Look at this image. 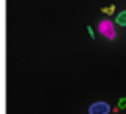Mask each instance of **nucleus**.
I'll return each mask as SVG.
<instances>
[{
    "mask_svg": "<svg viewBox=\"0 0 126 114\" xmlns=\"http://www.w3.org/2000/svg\"><path fill=\"white\" fill-rule=\"evenodd\" d=\"M98 31H100L104 37H108V39H114V37H116L114 22H110V20H100V22H98Z\"/></svg>",
    "mask_w": 126,
    "mask_h": 114,
    "instance_id": "nucleus-1",
    "label": "nucleus"
},
{
    "mask_svg": "<svg viewBox=\"0 0 126 114\" xmlns=\"http://www.w3.org/2000/svg\"><path fill=\"white\" fill-rule=\"evenodd\" d=\"M89 114H110V104L104 100H96L89 106Z\"/></svg>",
    "mask_w": 126,
    "mask_h": 114,
    "instance_id": "nucleus-2",
    "label": "nucleus"
},
{
    "mask_svg": "<svg viewBox=\"0 0 126 114\" xmlns=\"http://www.w3.org/2000/svg\"><path fill=\"white\" fill-rule=\"evenodd\" d=\"M114 24H118V26H124V28H126V10L116 14V18H114Z\"/></svg>",
    "mask_w": 126,
    "mask_h": 114,
    "instance_id": "nucleus-3",
    "label": "nucleus"
},
{
    "mask_svg": "<svg viewBox=\"0 0 126 114\" xmlns=\"http://www.w3.org/2000/svg\"><path fill=\"white\" fill-rule=\"evenodd\" d=\"M116 108H118V110H124V108H126V96L118 100V104H116Z\"/></svg>",
    "mask_w": 126,
    "mask_h": 114,
    "instance_id": "nucleus-4",
    "label": "nucleus"
},
{
    "mask_svg": "<svg viewBox=\"0 0 126 114\" xmlns=\"http://www.w3.org/2000/svg\"><path fill=\"white\" fill-rule=\"evenodd\" d=\"M114 10H116L114 6H104V8H102V12H104V14H114Z\"/></svg>",
    "mask_w": 126,
    "mask_h": 114,
    "instance_id": "nucleus-5",
    "label": "nucleus"
},
{
    "mask_svg": "<svg viewBox=\"0 0 126 114\" xmlns=\"http://www.w3.org/2000/svg\"><path fill=\"white\" fill-rule=\"evenodd\" d=\"M87 31H89V33H91V37H93V39H94V29H93V28H91V26H89V28H87Z\"/></svg>",
    "mask_w": 126,
    "mask_h": 114,
    "instance_id": "nucleus-6",
    "label": "nucleus"
}]
</instances>
